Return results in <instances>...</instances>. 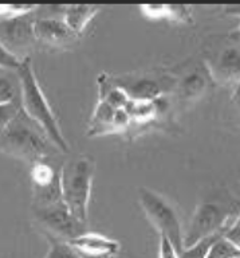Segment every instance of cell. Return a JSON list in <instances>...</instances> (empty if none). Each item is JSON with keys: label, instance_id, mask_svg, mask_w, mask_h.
I'll return each mask as SVG.
<instances>
[{"label": "cell", "instance_id": "2", "mask_svg": "<svg viewBox=\"0 0 240 258\" xmlns=\"http://www.w3.org/2000/svg\"><path fill=\"white\" fill-rule=\"evenodd\" d=\"M16 73L19 76L20 86H22V96H20L22 110L35 124L43 129L52 144L55 145L60 152L67 153L70 149L67 141L64 139L55 114L52 112L51 106L48 104L47 98L36 80L30 56L22 60Z\"/></svg>", "mask_w": 240, "mask_h": 258}, {"label": "cell", "instance_id": "12", "mask_svg": "<svg viewBox=\"0 0 240 258\" xmlns=\"http://www.w3.org/2000/svg\"><path fill=\"white\" fill-rule=\"evenodd\" d=\"M34 32L36 42L52 47H66L75 44L79 38L68 28L62 16H36Z\"/></svg>", "mask_w": 240, "mask_h": 258}, {"label": "cell", "instance_id": "11", "mask_svg": "<svg viewBox=\"0 0 240 258\" xmlns=\"http://www.w3.org/2000/svg\"><path fill=\"white\" fill-rule=\"evenodd\" d=\"M205 64L213 84L233 88L240 84V47L237 46H225Z\"/></svg>", "mask_w": 240, "mask_h": 258}, {"label": "cell", "instance_id": "29", "mask_svg": "<svg viewBox=\"0 0 240 258\" xmlns=\"http://www.w3.org/2000/svg\"><path fill=\"white\" fill-rule=\"evenodd\" d=\"M232 225H240V213L237 214V217H236V219H235V222H233Z\"/></svg>", "mask_w": 240, "mask_h": 258}, {"label": "cell", "instance_id": "24", "mask_svg": "<svg viewBox=\"0 0 240 258\" xmlns=\"http://www.w3.org/2000/svg\"><path fill=\"white\" fill-rule=\"evenodd\" d=\"M223 238H224L227 242H229L235 249L240 251V225L229 226L228 229L225 230Z\"/></svg>", "mask_w": 240, "mask_h": 258}, {"label": "cell", "instance_id": "6", "mask_svg": "<svg viewBox=\"0 0 240 258\" xmlns=\"http://www.w3.org/2000/svg\"><path fill=\"white\" fill-rule=\"evenodd\" d=\"M235 215L233 206L220 202H203L197 206L184 230V247L195 245L196 242L215 234H224L228 229L229 219ZM235 221V218H233Z\"/></svg>", "mask_w": 240, "mask_h": 258}, {"label": "cell", "instance_id": "14", "mask_svg": "<svg viewBox=\"0 0 240 258\" xmlns=\"http://www.w3.org/2000/svg\"><path fill=\"white\" fill-rule=\"evenodd\" d=\"M101 11L100 6L93 4H68L63 7L62 19L68 26L74 34L78 36L82 35V32L86 28L94 16Z\"/></svg>", "mask_w": 240, "mask_h": 258}, {"label": "cell", "instance_id": "7", "mask_svg": "<svg viewBox=\"0 0 240 258\" xmlns=\"http://www.w3.org/2000/svg\"><path fill=\"white\" fill-rule=\"evenodd\" d=\"M32 211L35 222L47 238L68 243L88 231V222L74 217L63 202L46 207H34Z\"/></svg>", "mask_w": 240, "mask_h": 258}, {"label": "cell", "instance_id": "21", "mask_svg": "<svg viewBox=\"0 0 240 258\" xmlns=\"http://www.w3.org/2000/svg\"><path fill=\"white\" fill-rule=\"evenodd\" d=\"M22 110L20 102H10V104H0V133L15 120V117Z\"/></svg>", "mask_w": 240, "mask_h": 258}, {"label": "cell", "instance_id": "20", "mask_svg": "<svg viewBox=\"0 0 240 258\" xmlns=\"http://www.w3.org/2000/svg\"><path fill=\"white\" fill-rule=\"evenodd\" d=\"M205 258H240V251L221 237L213 243Z\"/></svg>", "mask_w": 240, "mask_h": 258}, {"label": "cell", "instance_id": "27", "mask_svg": "<svg viewBox=\"0 0 240 258\" xmlns=\"http://www.w3.org/2000/svg\"><path fill=\"white\" fill-rule=\"evenodd\" d=\"M232 102H233V105H235V108H236L237 110L240 112V84L236 85V86L233 88Z\"/></svg>", "mask_w": 240, "mask_h": 258}, {"label": "cell", "instance_id": "15", "mask_svg": "<svg viewBox=\"0 0 240 258\" xmlns=\"http://www.w3.org/2000/svg\"><path fill=\"white\" fill-rule=\"evenodd\" d=\"M116 110L117 109L106 104L105 101L98 100L96 110L93 113L92 120L89 124V136H101V135L114 132L113 120H114Z\"/></svg>", "mask_w": 240, "mask_h": 258}, {"label": "cell", "instance_id": "8", "mask_svg": "<svg viewBox=\"0 0 240 258\" xmlns=\"http://www.w3.org/2000/svg\"><path fill=\"white\" fill-rule=\"evenodd\" d=\"M35 11L0 18V43L20 60L28 58V51L36 43L34 32Z\"/></svg>", "mask_w": 240, "mask_h": 258}, {"label": "cell", "instance_id": "4", "mask_svg": "<svg viewBox=\"0 0 240 258\" xmlns=\"http://www.w3.org/2000/svg\"><path fill=\"white\" fill-rule=\"evenodd\" d=\"M138 202L153 227L175 246L177 253H181L184 229L175 206L161 194L146 187L138 189Z\"/></svg>", "mask_w": 240, "mask_h": 258}, {"label": "cell", "instance_id": "26", "mask_svg": "<svg viewBox=\"0 0 240 258\" xmlns=\"http://www.w3.org/2000/svg\"><path fill=\"white\" fill-rule=\"evenodd\" d=\"M224 12L227 15H232L240 18V4H232V6H225Z\"/></svg>", "mask_w": 240, "mask_h": 258}, {"label": "cell", "instance_id": "28", "mask_svg": "<svg viewBox=\"0 0 240 258\" xmlns=\"http://www.w3.org/2000/svg\"><path fill=\"white\" fill-rule=\"evenodd\" d=\"M232 36H235V38H236V39L240 42V24H239V27L236 28V31L233 32V35H232Z\"/></svg>", "mask_w": 240, "mask_h": 258}, {"label": "cell", "instance_id": "5", "mask_svg": "<svg viewBox=\"0 0 240 258\" xmlns=\"http://www.w3.org/2000/svg\"><path fill=\"white\" fill-rule=\"evenodd\" d=\"M106 80L117 88L122 89L130 100L153 101L160 96L175 92L176 78L163 70H141L106 76Z\"/></svg>", "mask_w": 240, "mask_h": 258}, {"label": "cell", "instance_id": "18", "mask_svg": "<svg viewBox=\"0 0 240 258\" xmlns=\"http://www.w3.org/2000/svg\"><path fill=\"white\" fill-rule=\"evenodd\" d=\"M223 235L224 234H215V235H211V237L196 242L195 245L189 246V247H184L181 250V253H179V258H205L213 243L217 239H220Z\"/></svg>", "mask_w": 240, "mask_h": 258}, {"label": "cell", "instance_id": "1", "mask_svg": "<svg viewBox=\"0 0 240 258\" xmlns=\"http://www.w3.org/2000/svg\"><path fill=\"white\" fill-rule=\"evenodd\" d=\"M59 149L44 131L20 110L15 120L0 133V152L34 164L46 160ZM60 152V151H59Z\"/></svg>", "mask_w": 240, "mask_h": 258}, {"label": "cell", "instance_id": "25", "mask_svg": "<svg viewBox=\"0 0 240 258\" xmlns=\"http://www.w3.org/2000/svg\"><path fill=\"white\" fill-rule=\"evenodd\" d=\"M160 258H179V253L175 246L164 237H161L160 239Z\"/></svg>", "mask_w": 240, "mask_h": 258}, {"label": "cell", "instance_id": "23", "mask_svg": "<svg viewBox=\"0 0 240 258\" xmlns=\"http://www.w3.org/2000/svg\"><path fill=\"white\" fill-rule=\"evenodd\" d=\"M22 60L16 58L11 51H8L3 44L0 43V70H12L18 72Z\"/></svg>", "mask_w": 240, "mask_h": 258}, {"label": "cell", "instance_id": "17", "mask_svg": "<svg viewBox=\"0 0 240 258\" xmlns=\"http://www.w3.org/2000/svg\"><path fill=\"white\" fill-rule=\"evenodd\" d=\"M125 110L128 112L130 120L134 121L136 124H145V122H150L157 118L153 101L130 100Z\"/></svg>", "mask_w": 240, "mask_h": 258}, {"label": "cell", "instance_id": "13", "mask_svg": "<svg viewBox=\"0 0 240 258\" xmlns=\"http://www.w3.org/2000/svg\"><path fill=\"white\" fill-rule=\"evenodd\" d=\"M68 245L82 258H113L120 251L118 242L102 234L90 231H86L74 241L68 242Z\"/></svg>", "mask_w": 240, "mask_h": 258}, {"label": "cell", "instance_id": "22", "mask_svg": "<svg viewBox=\"0 0 240 258\" xmlns=\"http://www.w3.org/2000/svg\"><path fill=\"white\" fill-rule=\"evenodd\" d=\"M142 15L148 19L169 20V4H144L140 7Z\"/></svg>", "mask_w": 240, "mask_h": 258}, {"label": "cell", "instance_id": "19", "mask_svg": "<svg viewBox=\"0 0 240 258\" xmlns=\"http://www.w3.org/2000/svg\"><path fill=\"white\" fill-rule=\"evenodd\" d=\"M47 239L50 242V249L44 258H82L66 242L56 241L52 238H47Z\"/></svg>", "mask_w": 240, "mask_h": 258}, {"label": "cell", "instance_id": "10", "mask_svg": "<svg viewBox=\"0 0 240 258\" xmlns=\"http://www.w3.org/2000/svg\"><path fill=\"white\" fill-rule=\"evenodd\" d=\"M212 85L213 81L205 62L196 63L192 68H189L187 72L183 73V76L176 78V86H175L173 94L181 102L191 104L205 96Z\"/></svg>", "mask_w": 240, "mask_h": 258}, {"label": "cell", "instance_id": "9", "mask_svg": "<svg viewBox=\"0 0 240 258\" xmlns=\"http://www.w3.org/2000/svg\"><path fill=\"white\" fill-rule=\"evenodd\" d=\"M31 181L34 207H46L62 201L60 188V169L52 167L46 160L31 165Z\"/></svg>", "mask_w": 240, "mask_h": 258}, {"label": "cell", "instance_id": "16", "mask_svg": "<svg viewBox=\"0 0 240 258\" xmlns=\"http://www.w3.org/2000/svg\"><path fill=\"white\" fill-rule=\"evenodd\" d=\"M22 86L18 73L0 70V104L20 102Z\"/></svg>", "mask_w": 240, "mask_h": 258}, {"label": "cell", "instance_id": "3", "mask_svg": "<svg viewBox=\"0 0 240 258\" xmlns=\"http://www.w3.org/2000/svg\"><path fill=\"white\" fill-rule=\"evenodd\" d=\"M94 171L96 163L88 155L68 157L60 167L62 201L74 217L84 222H88Z\"/></svg>", "mask_w": 240, "mask_h": 258}]
</instances>
